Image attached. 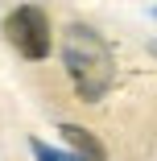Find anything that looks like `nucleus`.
I'll use <instances>...</instances> for the list:
<instances>
[{
	"label": "nucleus",
	"instance_id": "obj_3",
	"mask_svg": "<svg viewBox=\"0 0 157 161\" xmlns=\"http://www.w3.org/2000/svg\"><path fill=\"white\" fill-rule=\"evenodd\" d=\"M62 132V141L70 145V153L79 157V161H108V153H104V145L87 132V128H79V124H62L58 128Z\"/></svg>",
	"mask_w": 157,
	"mask_h": 161
},
{
	"label": "nucleus",
	"instance_id": "obj_1",
	"mask_svg": "<svg viewBox=\"0 0 157 161\" xmlns=\"http://www.w3.org/2000/svg\"><path fill=\"white\" fill-rule=\"evenodd\" d=\"M62 66H66V79L70 87L79 91V99L87 103H99L104 95L112 91L116 83V58H112V46L104 42V33H95L91 25H66L62 29Z\"/></svg>",
	"mask_w": 157,
	"mask_h": 161
},
{
	"label": "nucleus",
	"instance_id": "obj_4",
	"mask_svg": "<svg viewBox=\"0 0 157 161\" xmlns=\"http://www.w3.org/2000/svg\"><path fill=\"white\" fill-rule=\"evenodd\" d=\"M29 149H33V161H79L75 153H66V149H50L46 141H29Z\"/></svg>",
	"mask_w": 157,
	"mask_h": 161
},
{
	"label": "nucleus",
	"instance_id": "obj_2",
	"mask_svg": "<svg viewBox=\"0 0 157 161\" xmlns=\"http://www.w3.org/2000/svg\"><path fill=\"white\" fill-rule=\"evenodd\" d=\"M4 37H8L13 50H17L21 58H29V62L50 58L54 29H50L46 8H37V4H17V8L4 17Z\"/></svg>",
	"mask_w": 157,
	"mask_h": 161
},
{
	"label": "nucleus",
	"instance_id": "obj_5",
	"mask_svg": "<svg viewBox=\"0 0 157 161\" xmlns=\"http://www.w3.org/2000/svg\"><path fill=\"white\" fill-rule=\"evenodd\" d=\"M149 54H153V58H157V37H153V42H149Z\"/></svg>",
	"mask_w": 157,
	"mask_h": 161
}]
</instances>
